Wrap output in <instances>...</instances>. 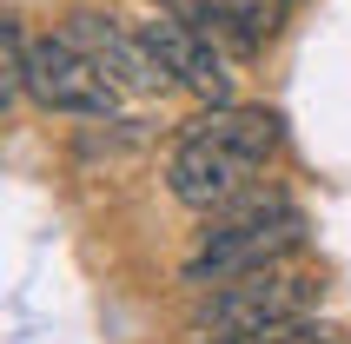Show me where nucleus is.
<instances>
[{
	"label": "nucleus",
	"mask_w": 351,
	"mask_h": 344,
	"mask_svg": "<svg viewBox=\"0 0 351 344\" xmlns=\"http://www.w3.org/2000/svg\"><path fill=\"white\" fill-rule=\"evenodd\" d=\"M199 344H338V331L312 325V318H278V325H252V331H213Z\"/></svg>",
	"instance_id": "9"
},
{
	"label": "nucleus",
	"mask_w": 351,
	"mask_h": 344,
	"mask_svg": "<svg viewBox=\"0 0 351 344\" xmlns=\"http://www.w3.org/2000/svg\"><path fill=\"white\" fill-rule=\"evenodd\" d=\"M298 245H305V219L292 212V199L285 192H245L226 212H213L199 251L186 258V285H226L245 271L285 265Z\"/></svg>",
	"instance_id": "1"
},
{
	"label": "nucleus",
	"mask_w": 351,
	"mask_h": 344,
	"mask_svg": "<svg viewBox=\"0 0 351 344\" xmlns=\"http://www.w3.org/2000/svg\"><path fill=\"white\" fill-rule=\"evenodd\" d=\"M252 172H258L252 153H232V146H219V139L179 133L173 159H166V192H173L179 206H193V212L213 219V212H226L232 199L252 192Z\"/></svg>",
	"instance_id": "5"
},
{
	"label": "nucleus",
	"mask_w": 351,
	"mask_h": 344,
	"mask_svg": "<svg viewBox=\"0 0 351 344\" xmlns=\"http://www.w3.org/2000/svg\"><path fill=\"white\" fill-rule=\"evenodd\" d=\"M60 34L73 40V47L93 60V66L113 79L126 99H146V93H166V86H173L166 60L153 53V40L133 34V27H126V20H113V14H93V7H80V14H66V27H60Z\"/></svg>",
	"instance_id": "4"
},
{
	"label": "nucleus",
	"mask_w": 351,
	"mask_h": 344,
	"mask_svg": "<svg viewBox=\"0 0 351 344\" xmlns=\"http://www.w3.org/2000/svg\"><path fill=\"white\" fill-rule=\"evenodd\" d=\"M318 291L325 285H318L312 271H292V265L245 271V278L213 285L193 305V331L213 338V331H252V325H278V318H305V311L318 305Z\"/></svg>",
	"instance_id": "2"
},
{
	"label": "nucleus",
	"mask_w": 351,
	"mask_h": 344,
	"mask_svg": "<svg viewBox=\"0 0 351 344\" xmlns=\"http://www.w3.org/2000/svg\"><path fill=\"white\" fill-rule=\"evenodd\" d=\"M193 20H199V34L213 40V47H232V53H258L265 34L278 27V14L258 7V0H199Z\"/></svg>",
	"instance_id": "8"
},
{
	"label": "nucleus",
	"mask_w": 351,
	"mask_h": 344,
	"mask_svg": "<svg viewBox=\"0 0 351 344\" xmlns=\"http://www.w3.org/2000/svg\"><path fill=\"white\" fill-rule=\"evenodd\" d=\"M20 93L34 99V106H47V113H73V119H113L119 99H126L66 34H47V40L27 47Z\"/></svg>",
	"instance_id": "3"
},
{
	"label": "nucleus",
	"mask_w": 351,
	"mask_h": 344,
	"mask_svg": "<svg viewBox=\"0 0 351 344\" xmlns=\"http://www.w3.org/2000/svg\"><path fill=\"white\" fill-rule=\"evenodd\" d=\"M186 133L193 139H219V146H232V153H252L258 166L278 153V113H265V106H213V113H199Z\"/></svg>",
	"instance_id": "7"
},
{
	"label": "nucleus",
	"mask_w": 351,
	"mask_h": 344,
	"mask_svg": "<svg viewBox=\"0 0 351 344\" xmlns=\"http://www.w3.org/2000/svg\"><path fill=\"white\" fill-rule=\"evenodd\" d=\"M139 34L153 40V53L166 60V73H173V86H186V93H199V99H213V106H226V60H219V47L206 34H199L186 14H173V7H159Z\"/></svg>",
	"instance_id": "6"
}]
</instances>
